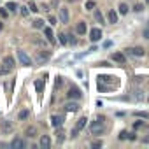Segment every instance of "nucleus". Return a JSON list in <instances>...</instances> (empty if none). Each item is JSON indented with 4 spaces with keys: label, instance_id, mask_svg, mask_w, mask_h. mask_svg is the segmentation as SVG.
Instances as JSON below:
<instances>
[{
    "label": "nucleus",
    "instance_id": "f257e3e1",
    "mask_svg": "<svg viewBox=\"0 0 149 149\" xmlns=\"http://www.w3.org/2000/svg\"><path fill=\"white\" fill-rule=\"evenodd\" d=\"M104 121H105V118H104V116H98L97 121H93V123L90 125V130H91L93 135H100V133H104Z\"/></svg>",
    "mask_w": 149,
    "mask_h": 149
},
{
    "label": "nucleus",
    "instance_id": "f03ea898",
    "mask_svg": "<svg viewBox=\"0 0 149 149\" xmlns=\"http://www.w3.org/2000/svg\"><path fill=\"white\" fill-rule=\"evenodd\" d=\"M14 68V58L13 56H6L4 58V65H0V74L2 76H7L9 72H13Z\"/></svg>",
    "mask_w": 149,
    "mask_h": 149
},
{
    "label": "nucleus",
    "instance_id": "7ed1b4c3",
    "mask_svg": "<svg viewBox=\"0 0 149 149\" xmlns=\"http://www.w3.org/2000/svg\"><path fill=\"white\" fill-rule=\"evenodd\" d=\"M97 79H98V84H104V86H107L109 90H112V88L118 86V79L112 77V76H98Z\"/></svg>",
    "mask_w": 149,
    "mask_h": 149
},
{
    "label": "nucleus",
    "instance_id": "20e7f679",
    "mask_svg": "<svg viewBox=\"0 0 149 149\" xmlns=\"http://www.w3.org/2000/svg\"><path fill=\"white\" fill-rule=\"evenodd\" d=\"M86 123H88V118H86V116H83V118H79V119L76 121V126H74V130L70 132L72 139H74V137H77V133H79V132L86 126Z\"/></svg>",
    "mask_w": 149,
    "mask_h": 149
},
{
    "label": "nucleus",
    "instance_id": "39448f33",
    "mask_svg": "<svg viewBox=\"0 0 149 149\" xmlns=\"http://www.w3.org/2000/svg\"><path fill=\"white\" fill-rule=\"evenodd\" d=\"M13 130H14V126H13V123L11 121H2L0 123V132H2V135H9V133H13Z\"/></svg>",
    "mask_w": 149,
    "mask_h": 149
},
{
    "label": "nucleus",
    "instance_id": "423d86ee",
    "mask_svg": "<svg viewBox=\"0 0 149 149\" xmlns=\"http://www.w3.org/2000/svg\"><path fill=\"white\" fill-rule=\"evenodd\" d=\"M18 58H19V61H21V65H25V67H30L32 65V58L25 53V51H18Z\"/></svg>",
    "mask_w": 149,
    "mask_h": 149
},
{
    "label": "nucleus",
    "instance_id": "0eeeda50",
    "mask_svg": "<svg viewBox=\"0 0 149 149\" xmlns=\"http://www.w3.org/2000/svg\"><path fill=\"white\" fill-rule=\"evenodd\" d=\"M102 39V30L100 28H93L91 32H90V40L91 42H98Z\"/></svg>",
    "mask_w": 149,
    "mask_h": 149
},
{
    "label": "nucleus",
    "instance_id": "6e6552de",
    "mask_svg": "<svg viewBox=\"0 0 149 149\" xmlns=\"http://www.w3.org/2000/svg\"><path fill=\"white\" fill-rule=\"evenodd\" d=\"M132 56H135V58H142L144 54H146V51H144V47H130V49H126Z\"/></svg>",
    "mask_w": 149,
    "mask_h": 149
},
{
    "label": "nucleus",
    "instance_id": "1a4fd4ad",
    "mask_svg": "<svg viewBox=\"0 0 149 149\" xmlns=\"http://www.w3.org/2000/svg\"><path fill=\"white\" fill-rule=\"evenodd\" d=\"M111 60L116 61V63H119V65H125V63H126V58H125L123 53H112V54H111Z\"/></svg>",
    "mask_w": 149,
    "mask_h": 149
},
{
    "label": "nucleus",
    "instance_id": "9d476101",
    "mask_svg": "<svg viewBox=\"0 0 149 149\" xmlns=\"http://www.w3.org/2000/svg\"><path fill=\"white\" fill-rule=\"evenodd\" d=\"M60 23H63V25L68 23V9L67 7H61L60 9Z\"/></svg>",
    "mask_w": 149,
    "mask_h": 149
},
{
    "label": "nucleus",
    "instance_id": "9b49d317",
    "mask_svg": "<svg viewBox=\"0 0 149 149\" xmlns=\"http://www.w3.org/2000/svg\"><path fill=\"white\" fill-rule=\"evenodd\" d=\"M67 97H68V98H81V91H79V88H76V86L70 88L68 93H67Z\"/></svg>",
    "mask_w": 149,
    "mask_h": 149
},
{
    "label": "nucleus",
    "instance_id": "f8f14e48",
    "mask_svg": "<svg viewBox=\"0 0 149 149\" xmlns=\"http://www.w3.org/2000/svg\"><path fill=\"white\" fill-rule=\"evenodd\" d=\"M42 30H44V35H46V39H47V42H51V44H54V35H53V30H51L49 26H44Z\"/></svg>",
    "mask_w": 149,
    "mask_h": 149
},
{
    "label": "nucleus",
    "instance_id": "ddd939ff",
    "mask_svg": "<svg viewBox=\"0 0 149 149\" xmlns=\"http://www.w3.org/2000/svg\"><path fill=\"white\" fill-rule=\"evenodd\" d=\"M11 147L13 149H23L25 147V142H23V139H13V142H11Z\"/></svg>",
    "mask_w": 149,
    "mask_h": 149
},
{
    "label": "nucleus",
    "instance_id": "4468645a",
    "mask_svg": "<svg viewBox=\"0 0 149 149\" xmlns=\"http://www.w3.org/2000/svg\"><path fill=\"white\" fill-rule=\"evenodd\" d=\"M39 144H40V147H42V149H49V147H51V139H49L47 135H42Z\"/></svg>",
    "mask_w": 149,
    "mask_h": 149
},
{
    "label": "nucleus",
    "instance_id": "2eb2a0df",
    "mask_svg": "<svg viewBox=\"0 0 149 149\" xmlns=\"http://www.w3.org/2000/svg\"><path fill=\"white\" fill-rule=\"evenodd\" d=\"M51 125H53L54 128L61 126V125H63V116H51Z\"/></svg>",
    "mask_w": 149,
    "mask_h": 149
},
{
    "label": "nucleus",
    "instance_id": "dca6fc26",
    "mask_svg": "<svg viewBox=\"0 0 149 149\" xmlns=\"http://www.w3.org/2000/svg\"><path fill=\"white\" fill-rule=\"evenodd\" d=\"M86 30H88L86 23H84V21H79V23H77V26H76V32H77L79 35H84V33H86Z\"/></svg>",
    "mask_w": 149,
    "mask_h": 149
},
{
    "label": "nucleus",
    "instance_id": "f3484780",
    "mask_svg": "<svg viewBox=\"0 0 149 149\" xmlns=\"http://www.w3.org/2000/svg\"><path fill=\"white\" fill-rule=\"evenodd\" d=\"M65 111H67V112H77V111H79V105H77L76 102H70V104L65 105Z\"/></svg>",
    "mask_w": 149,
    "mask_h": 149
},
{
    "label": "nucleus",
    "instance_id": "a211bd4d",
    "mask_svg": "<svg viewBox=\"0 0 149 149\" xmlns=\"http://www.w3.org/2000/svg\"><path fill=\"white\" fill-rule=\"evenodd\" d=\"M49 60V53L46 51V53H42V51H39V54H37V61L39 63H44V61H47Z\"/></svg>",
    "mask_w": 149,
    "mask_h": 149
},
{
    "label": "nucleus",
    "instance_id": "6ab92c4d",
    "mask_svg": "<svg viewBox=\"0 0 149 149\" xmlns=\"http://www.w3.org/2000/svg\"><path fill=\"white\" fill-rule=\"evenodd\" d=\"M25 133H26V137L33 139V137H37V128H35V126H28V128L25 130Z\"/></svg>",
    "mask_w": 149,
    "mask_h": 149
},
{
    "label": "nucleus",
    "instance_id": "aec40b11",
    "mask_svg": "<svg viewBox=\"0 0 149 149\" xmlns=\"http://www.w3.org/2000/svg\"><path fill=\"white\" fill-rule=\"evenodd\" d=\"M6 9H9V11H18V4L16 2H7V6H6Z\"/></svg>",
    "mask_w": 149,
    "mask_h": 149
},
{
    "label": "nucleus",
    "instance_id": "412c9836",
    "mask_svg": "<svg viewBox=\"0 0 149 149\" xmlns=\"http://www.w3.org/2000/svg\"><path fill=\"white\" fill-rule=\"evenodd\" d=\"M109 23H118V14H116L114 11L109 13Z\"/></svg>",
    "mask_w": 149,
    "mask_h": 149
},
{
    "label": "nucleus",
    "instance_id": "4be33fe9",
    "mask_svg": "<svg viewBox=\"0 0 149 149\" xmlns=\"http://www.w3.org/2000/svg\"><path fill=\"white\" fill-rule=\"evenodd\" d=\"M35 90H37L39 93H40V91L44 90V81H42V79H39V81H35Z\"/></svg>",
    "mask_w": 149,
    "mask_h": 149
},
{
    "label": "nucleus",
    "instance_id": "5701e85b",
    "mask_svg": "<svg viewBox=\"0 0 149 149\" xmlns=\"http://www.w3.org/2000/svg\"><path fill=\"white\" fill-rule=\"evenodd\" d=\"M95 19H97L100 25H104V14H102L100 11H97V13H95Z\"/></svg>",
    "mask_w": 149,
    "mask_h": 149
},
{
    "label": "nucleus",
    "instance_id": "b1692460",
    "mask_svg": "<svg viewBox=\"0 0 149 149\" xmlns=\"http://www.w3.org/2000/svg\"><path fill=\"white\" fill-rule=\"evenodd\" d=\"M60 128H61V126H58V128H56V139H58V142L61 144V142H63V132H61Z\"/></svg>",
    "mask_w": 149,
    "mask_h": 149
},
{
    "label": "nucleus",
    "instance_id": "393cba45",
    "mask_svg": "<svg viewBox=\"0 0 149 149\" xmlns=\"http://www.w3.org/2000/svg\"><path fill=\"white\" fill-rule=\"evenodd\" d=\"M32 25H33V28H44V21L42 19H35Z\"/></svg>",
    "mask_w": 149,
    "mask_h": 149
},
{
    "label": "nucleus",
    "instance_id": "a878e982",
    "mask_svg": "<svg viewBox=\"0 0 149 149\" xmlns=\"http://www.w3.org/2000/svg\"><path fill=\"white\" fill-rule=\"evenodd\" d=\"M95 6H97V4L93 2V0H90V2H86V6H84V9H86V11H91V9H95Z\"/></svg>",
    "mask_w": 149,
    "mask_h": 149
},
{
    "label": "nucleus",
    "instance_id": "bb28decb",
    "mask_svg": "<svg viewBox=\"0 0 149 149\" xmlns=\"http://www.w3.org/2000/svg\"><path fill=\"white\" fill-rule=\"evenodd\" d=\"M119 13L121 14H126L128 13V6L126 4H119Z\"/></svg>",
    "mask_w": 149,
    "mask_h": 149
},
{
    "label": "nucleus",
    "instance_id": "cd10ccee",
    "mask_svg": "<svg viewBox=\"0 0 149 149\" xmlns=\"http://www.w3.org/2000/svg\"><path fill=\"white\" fill-rule=\"evenodd\" d=\"M28 9H30L32 13H39V11H40V9H37V6H35L33 2H30V4H28Z\"/></svg>",
    "mask_w": 149,
    "mask_h": 149
},
{
    "label": "nucleus",
    "instance_id": "c85d7f7f",
    "mask_svg": "<svg viewBox=\"0 0 149 149\" xmlns=\"http://www.w3.org/2000/svg\"><path fill=\"white\" fill-rule=\"evenodd\" d=\"M19 9H21V14H23V16H28V14H30L28 6H23V7H19Z\"/></svg>",
    "mask_w": 149,
    "mask_h": 149
},
{
    "label": "nucleus",
    "instance_id": "c756f323",
    "mask_svg": "<svg viewBox=\"0 0 149 149\" xmlns=\"http://www.w3.org/2000/svg\"><path fill=\"white\" fill-rule=\"evenodd\" d=\"M58 37H60V42H61V44H67V42H68V39H67V35H65V33H60Z\"/></svg>",
    "mask_w": 149,
    "mask_h": 149
},
{
    "label": "nucleus",
    "instance_id": "7c9ffc66",
    "mask_svg": "<svg viewBox=\"0 0 149 149\" xmlns=\"http://www.w3.org/2000/svg\"><path fill=\"white\" fill-rule=\"evenodd\" d=\"M28 116H30V112H28V111H21V112H19V119H26Z\"/></svg>",
    "mask_w": 149,
    "mask_h": 149
},
{
    "label": "nucleus",
    "instance_id": "2f4dec72",
    "mask_svg": "<svg viewBox=\"0 0 149 149\" xmlns=\"http://www.w3.org/2000/svg\"><path fill=\"white\" fill-rule=\"evenodd\" d=\"M9 16V13L6 11V7H2V9H0V18H7Z\"/></svg>",
    "mask_w": 149,
    "mask_h": 149
},
{
    "label": "nucleus",
    "instance_id": "473e14b6",
    "mask_svg": "<svg viewBox=\"0 0 149 149\" xmlns=\"http://www.w3.org/2000/svg\"><path fill=\"white\" fill-rule=\"evenodd\" d=\"M142 126H144L142 121H135V123H133V128H135V130H139V128H142Z\"/></svg>",
    "mask_w": 149,
    "mask_h": 149
},
{
    "label": "nucleus",
    "instance_id": "72a5a7b5",
    "mask_svg": "<svg viewBox=\"0 0 149 149\" xmlns=\"http://www.w3.org/2000/svg\"><path fill=\"white\" fill-rule=\"evenodd\" d=\"M119 139H121V140H125V139H128V132H126V130H123V132L119 133Z\"/></svg>",
    "mask_w": 149,
    "mask_h": 149
},
{
    "label": "nucleus",
    "instance_id": "f704fd0d",
    "mask_svg": "<svg viewBox=\"0 0 149 149\" xmlns=\"http://www.w3.org/2000/svg\"><path fill=\"white\" fill-rule=\"evenodd\" d=\"M135 116H137V118H149L147 112H135Z\"/></svg>",
    "mask_w": 149,
    "mask_h": 149
},
{
    "label": "nucleus",
    "instance_id": "c9c22d12",
    "mask_svg": "<svg viewBox=\"0 0 149 149\" xmlns=\"http://www.w3.org/2000/svg\"><path fill=\"white\" fill-rule=\"evenodd\" d=\"M49 23H51V25H56V18H54V16H49Z\"/></svg>",
    "mask_w": 149,
    "mask_h": 149
},
{
    "label": "nucleus",
    "instance_id": "e433bc0d",
    "mask_svg": "<svg viewBox=\"0 0 149 149\" xmlns=\"http://www.w3.org/2000/svg\"><path fill=\"white\" fill-rule=\"evenodd\" d=\"M63 84V79L61 77H56V86H61Z\"/></svg>",
    "mask_w": 149,
    "mask_h": 149
},
{
    "label": "nucleus",
    "instance_id": "4c0bfd02",
    "mask_svg": "<svg viewBox=\"0 0 149 149\" xmlns=\"http://www.w3.org/2000/svg\"><path fill=\"white\" fill-rule=\"evenodd\" d=\"M128 139H130V140H135L137 137H135V133H128Z\"/></svg>",
    "mask_w": 149,
    "mask_h": 149
},
{
    "label": "nucleus",
    "instance_id": "58836bf2",
    "mask_svg": "<svg viewBox=\"0 0 149 149\" xmlns=\"http://www.w3.org/2000/svg\"><path fill=\"white\" fill-rule=\"evenodd\" d=\"M142 9H144V7H142L140 4H137V6H135V11H142Z\"/></svg>",
    "mask_w": 149,
    "mask_h": 149
},
{
    "label": "nucleus",
    "instance_id": "ea45409f",
    "mask_svg": "<svg viewBox=\"0 0 149 149\" xmlns=\"http://www.w3.org/2000/svg\"><path fill=\"white\" fill-rule=\"evenodd\" d=\"M98 65H100V67H109V63H107V61H100Z\"/></svg>",
    "mask_w": 149,
    "mask_h": 149
},
{
    "label": "nucleus",
    "instance_id": "a19ab883",
    "mask_svg": "<svg viewBox=\"0 0 149 149\" xmlns=\"http://www.w3.org/2000/svg\"><path fill=\"white\" fill-rule=\"evenodd\" d=\"M142 142H144V144H149V135H147V137H144V139H142Z\"/></svg>",
    "mask_w": 149,
    "mask_h": 149
},
{
    "label": "nucleus",
    "instance_id": "79ce46f5",
    "mask_svg": "<svg viewBox=\"0 0 149 149\" xmlns=\"http://www.w3.org/2000/svg\"><path fill=\"white\" fill-rule=\"evenodd\" d=\"M144 37H146V39H149V30H144Z\"/></svg>",
    "mask_w": 149,
    "mask_h": 149
},
{
    "label": "nucleus",
    "instance_id": "37998d69",
    "mask_svg": "<svg viewBox=\"0 0 149 149\" xmlns=\"http://www.w3.org/2000/svg\"><path fill=\"white\" fill-rule=\"evenodd\" d=\"M2 28H4V23H2V21H0V30H2Z\"/></svg>",
    "mask_w": 149,
    "mask_h": 149
},
{
    "label": "nucleus",
    "instance_id": "c03bdc74",
    "mask_svg": "<svg viewBox=\"0 0 149 149\" xmlns=\"http://www.w3.org/2000/svg\"><path fill=\"white\" fill-rule=\"evenodd\" d=\"M146 4H147V6H149V0H146Z\"/></svg>",
    "mask_w": 149,
    "mask_h": 149
}]
</instances>
